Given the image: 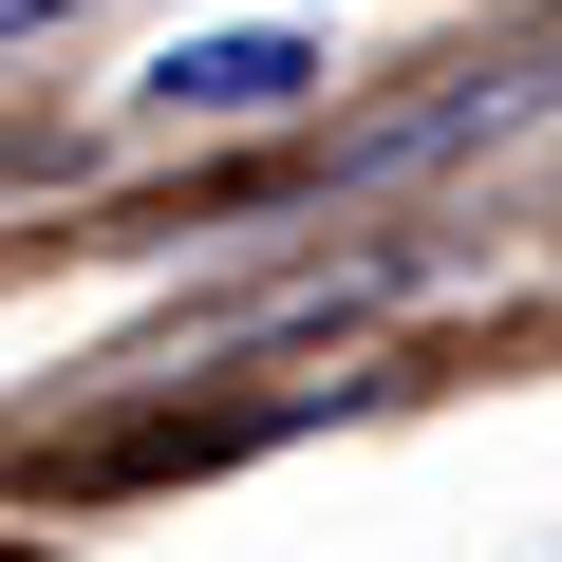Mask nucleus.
I'll return each mask as SVG.
<instances>
[{
  "mask_svg": "<svg viewBox=\"0 0 562 562\" xmlns=\"http://www.w3.org/2000/svg\"><path fill=\"white\" fill-rule=\"evenodd\" d=\"M301 94H319V38H188V57H150V113H188V132L301 113Z\"/></svg>",
  "mask_w": 562,
  "mask_h": 562,
  "instance_id": "1",
  "label": "nucleus"
},
{
  "mask_svg": "<svg viewBox=\"0 0 562 562\" xmlns=\"http://www.w3.org/2000/svg\"><path fill=\"white\" fill-rule=\"evenodd\" d=\"M57 20H94V0H0V38H57Z\"/></svg>",
  "mask_w": 562,
  "mask_h": 562,
  "instance_id": "2",
  "label": "nucleus"
}]
</instances>
